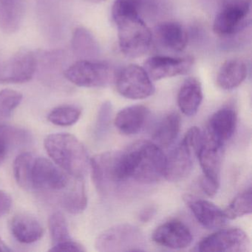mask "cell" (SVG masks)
I'll list each match as a JSON object with an SVG mask.
<instances>
[{
    "instance_id": "4dcf8cb0",
    "label": "cell",
    "mask_w": 252,
    "mask_h": 252,
    "mask_svg": "<svg viewBox=\"0 0 252 252\" xmlns=\"http://www.w3.org/2000/svg\"><path fill=\"white\" fill-rule=\"evenodd\" d=\"M52 246L63 244L73 240L69 231L68 225L64 215L61 212H55L48 221Z\"/></svg>"
},
{
    "instance_id": "cb8c5ba5",
    "label": "cell",
    "mask_w": 252,
    "mask_h": 252,
    "mask_svg": "<svg viewBox=\"0 0 252 252\" xmlns=\"http://www.w3.org/2000/svg\"><path fill=\"white\" fill-rule=\"evenodd\" d=\"M24 14V0H0V29L6 33L17 32Z\"/></svg>"
},
{
    "instance_id": "7a4b0ae2",
    "label": "cell",
    "mask_w": 252,
    "mask_h": 252,
    "mask_svg": "<svg viewBox=\"0 0 252 252\" xmlns=\"http://www.w3.org/2000/svg\"><path fill=\"white\" fill-rule=\"evenodd\" d=\"M112 17L118 29L119 48L128 58L144 56L151 46L153 35L131 0H116Z\"/></svg>"
},
{
    "instance_id": "484cf974",
    "label": "cell",
    "mask_w": 252,
    "mask_h": 252,
    "mask_svg": "<svg viewBox=\"0 0 252 252\" xmlns=\"http://www.w3.org/2000/svg\"><path fill=\"white\" fill-rule=\"evenodd\" d=\"M30 140L26 129L0 124V160H4L11 152L24 146Z\"/></svg>"
},
{
    "instance_id": "5b68a950",
    "label": "cell",
    "mask_w": 252,
    "mask_h": 252,
    "mask_svg": "<svg viewBox=\"0 0 252 252\" xmlns=\"http://www.w3.org/2000/svg\"><path fill=\"white\" fill-rule=\"evenodd\" d=\"M64 77L76 86L101 88L115 80L113 69L95 60H79L66 68Z\"/></svg>"
},
{
    "instance_id": "836d02e7",
    "label": "cell",
    "mask_w": 252,
    "mask_h": 252,
    "mask_svg": "<svg viewBox=\"0 0 252 252\" xmlns=\"http://www.w3.org/2000/svg\"><path fill=\"white\" fill-rule=\"evenodd\" d=\"M49 251L50 252H85L86 250H85V247L82 244L75 241V240H72L70 241L63 243V244L52 246Z\"/></svg>"
},
{
    "instance_id": "4fadbf2b",
    "label": "cell",
    "mask_w": 252,
    "mask_h": 252,
    "mask_svg": "<svg viewBox=\"0 0 252 252\" xmlns=\"http://www.w3.org/2000/svg\"><path fill=\"white\" fill-rule=\"evenodd\" d=\"M155 243L171 249H184L189 246L193 236L186 224L177 220L168 221L158 227L153 234Z\"/></svg>"
},
{
    "instance_id": "603a6c76",
    "label": "cell",
    "mask_w": 252,
    "mask_h": 252,
    "mask_svg": "<svg viewBox=\"0 0 252 252\" xmlns=\"http://www.w3.org/2000/svg\"><path fill=\"white\" fill-rule=\"evenodd\" d=\"M246 63L240 59H232L223 63L218 71L217 83L225 91L240 86L247 76Z\"/></svg>"
},
{
    "instance_id": "f1b7e54d",
    "label": "cell",
    "mask_w": 252,
    "mask_h": 252,
    "mask_svg": "<svg viewBox=\"0 0 252 252\" xmlns=\"http://www.w3.org/2000/svg\"><path fill=\"white\" fill-rule=\"evenodd\" d=\"M252 211V191L249 188L239 194L223 210L226 219L234 220L249 215Z\"/></svg>"
},
{
    "instance_id": "9c48e42d",
    "label": "cell",
    "mask_w": 252,
    "mask_h": 252,
    "mask_svg": "<svg viewBox=\"0 0 252 252\" xmlns=\"http://www.w3.org/2000/svg\"><path fill=\"white\" fill-rule=\"evenodd\" d=\"M36 54L20 51L0 61V84H23L33 79L37 70Z\"/></svg>"
},
{
    "instance_id": "8992f818",
    "label": "cell",
    "mask_w": 252,
    "mask_h": 252,
    "mask_svg": "<svg viewBox=\"0 0 252 252\" xmlns=\"http://www.w3.org/2000/svg\"><path fill=\"white\" fill-rule=\"evenodd\" d=\"M251 0H237L226 4L215 17L213 32L220 36L237 34L251 23Z\"/></svg>"
},
{
    "instance_id": "f546056e",
    "label": "cell",
    "mask_w": 252,
    "mask_h": 252,
    "mask_svg": "<svg viewBox=\"0 0 252 252\" xmlns=\"http://www.w3.org/2000/svg\"><path fill=\"white\" fill-rule=\"evenodd\" d=\"M82 110L73 105H63L54 108L48 114V119L53 125L60 126H70L80 119Z\"/></svg>"
},
{
    "instance_id": "d590c367",
    "label": "cell",
    "mask_w": 252,
    "mask_h": 252,
    "mask_svg": "<svg viewBox=\"0 0 252 252\" xmlns=\"http://www.w3.org/2000/svg\"><path fill=\"white\" fill-rule=\"evenodd\" d=\"M154 210L153 209H146V212L141 214V219L144 221H147V220L150 219L153 215Z\"/></svg>"
},
{
    "instance_id": "2e32d148",
    "label": "cell",
    "mask_w": 252,
    "mask_h": 252,
    "mask_svg": "<svg viewBox=\"0 0 252 252\" xmlns=\"http://www.w3.org/2000/svg\"><path fill=\"white\" fill-rule=\"evenodd\" d=\"M237 114L234 109L223 107L212 115L206 135L223 146L234 135L237 127Z\"/></svg>"
},
{
    "instance_id": "9a60e30c",
    "label": "cell",
    "mask_w": 252,
    "mask_h": 252,
    "mask_svg": "<svg viewBox=\"0 0 252 252\" xmlns=\"http://www.w3.org/2000/svg\"><path fill=\"white\" fill-rule=\"evenodd\" d=\"M223 146L208 138L204 134L203 143L197 154L203 170L202 178L220 185Z\"/></svg>"
},
{
    "instance_id": "277c9868",
    "label": "cell",
    "mask_w": 252,
    "mask_h": 252,
    "mask_svg": "<svg viewBox=\"0 0 252 252\" xmlns=\"http://www.w3.org/2000/svg\"><path fill=\"white\" fill-rule=\"evenodd\" d=\"M145 238L142 231L135 225L123 223L103 231L95 240L98 252H127L144 251Z\"/></svg>"
},
{
    "instance_id": "ac0fdd59",
    "label": "cell",
    "mask_w": 252,
    "mask_h": 252,
    "mask_svg": "<svg viewBox=\"0 0 252 252\" xmlns=\"http://www.w3.org/2000/svg\"><path fill=\"white\" fill-rule=\"evenodd\" d=\"M149 114L150 110L144 105L125 107L116 115L115 126L125 135H135L141 130Z\"/></svg>"
},
{
    "instance_id": "4316f807",
    "label": "cell",
    "mask_w": 252,
    "mask_h": 252,
    "mask_svg": "<svg viewBox=\"0 0 252 252\" xmlns=\"http://www.w3.org/2000/svg\"><path fill=\"white\" fill-rule=\"evenodd\" d=\"M181 128V117L177 113L166 115L155 129L153 142L160 148L169 147L178 138Z\"/></svg>"
},
{
    "instance_id": "7c38bea8",
    "label": "cell",
    "mask_w": 252,
    "mask_h": 252,
    "mask_svg": "<svg viewBox=\"0 0 252 252\" xmlns=\"http://www.w3.org/2000/svg\"><path fill=\"white\" fill-rule=\"evenodd\" d=\"M194 60L191 57H150L144 63V68L152 80L158 81L166 78L185 75L190 71Z\"/></svg>"
},
{
    "instance_id": "7402d4cb",
    "label": "cell",
    "mask_w": 252,
    "mask_h": 252,
    "mask_svg": "<svg viewBox=\"0 0 252 252\" xmlns=\"http://www.w3.org/2000/svg\"><path fill=\"white\" fill-rule=\"evenodd\" d=\"M156 36L164 48L171 51H184L188 42V36L184 28L175 22H165L156 26Z\"/></svg>"
},
{
    "instance_id": "5bb4252c",
    "label": "cell",
    "mask_w": 252,
    "mask_h": 252,
    "mask_svg": "<svg viewBox=\"0 0 252 252\" xmlns=\"http://www.w3.org/2000/svg\"><path fill=\"white\" fill-rule=\"evenodd\" d=\"M197 152L184 141L166 157L164 177L172 182L182 181L187 178L191 169L194 156Z\"/></svg>"
},
{
    "instance_id": "e0dca14e",
    "label": "cell",
    "mask_w": 252,
    "mask_h": 252,
    "mask_svg": "<svg viewBox=\"0 0 252 252\" xmlns=\"http://www.w3.org/2000/svg\"><path fill=\"white\" fill-rule=\"evenodd\" d=\"M187 201L194 218L205 228L208 229L220 228L226 222L223 211L212 202L193 198H188Z\"/></svg>"
},
{
    "instance_id": "8fae6325",
    "label": "cell",
    "mask_w": 252,
    "mask_h": 252,
    "mask_svg": "<svg viewBox=\"0 0 252 252\" xmlns=\"http://www.w3.org/2000/svg\"><path fill=\"white\" fill-rule=\"evenodd\" d=\"M118 152H106L90 159L93 182L100 194L106 195L117 184L116 176Z\"/></svg>"
},
{
    "instance_id": "d6a6232c",
    "label": "cell",
    "mask_w": 252,
    "mask_h": 252,
    "mask_svg": "<svg viewBox=\"0 0 252 252\" xmlns=\"http://www.w3.org/2000/svg\"><path fill=\"white\" fill-rule=\"evenodd\" d=\"M112 116V105L107 101L101 105L98 112L96 123V132L98 135L104 133L110 125Z\"/></svg>"
},
{
    "instance_id": "ba28073f",
    "label": "cell",
    "mask_w": 252,
    "mask_h": 252,
    "mask_svg": "<svg viewBox=\"0 0 252 252\" xmlns=\"http://www.w3.org/2000/svg\"><path fill=\"white\" fill-rule=\"evenodd\" d=\"M70 179L60 166L45 158L35 157L30 174L31 190L63 191Z\"/></svg>"
},
{
    "instance_id": "1f68e13d",
    "label": "cell",
    "mask_w": 252,
    "mask_h": 252,
    "mask_svg": "<svg viewBox=\"0 0 252 252\" xmlns=\"http://www.w3.org/2000/svg\"><path fill=\"white\" fill-rule=\"evenodd\" d=\"M22 100L23 95L20 92L9 89L0 91V120L9 117Z\"/></svg>"
},
{
    "instance_id": "3957f363",
    "label": "cell",
    "mask_w": 252,
    "mask_h": 252,
    "mask_svg": "<svg viewBox=\"0 0 252 252\" xmlns=\"http://www.w3.org/2000/svg\"><path fill=\"white\" fill-rule=\"evenodd\" d=\"M44 144L53 161L69 176L85 178L90 168L89 156L76 137L69 133L51 134Z\"/></svg>"
},
{
    "instance_id": "74e56055",
    "label": "cell",
    "mask_w": 252,
    "mask_h": 252,
    "mask_svg": "<svg viewBox=\"0 0 252 252\" xmlns=\"http://www.w3.org/2000/svg\"><path fill=\"white\" fill-rule=\"evenodd\" d=\"M89 1H91V2H104V1H106V0H89Z\"/></svg>"
},
{
    "instance_id": "44dd1931",
    "label": "cell",
    "mask_w": 252,
    "mask_h": 252,
    "mask_svg": "<svg viewBox=\"0 0 252 252\" xmlns=\"http://www.w3.org/2000/svg\"><path fill=\"white\" fill-rule=\"evenodd\" d=\"M60 197V204L70 214H80L88 206V196L84 178L72 177L68 187L63 190Z\"/></svg>"
},
{
    "instance_id": "30bf717a",
    "label": "cell",
    "mask_w": 252,
    "mask_h": 252,
    "mask_svg": "<svg viewBox=\"0 0 252 252\" xmlns=\"http://www.w3.org/2000/svg\"><path fill=\"white\" fill-rule=\"evenodd\" d=\"M250 247V240L241 228L219 230L200 241L197 246L201 252H245Z\"/></svg>"
},
{
    "instance_id": "52a82bcc",
    "label": "cell",
    "mask_w": 252,
    "mask_h": 252,
    "mask_svg": "<svg viewBox=\"0 0 252 252\" xmlns=\"http://www.w3.org/2000/svg\"><path fill=\"white\" fill-rule=\"evenodd\" d=\"M118 92L132 100L144 99L154 94L155 86L144 67L129 64L115 77Z\"/></svg>"
},
{
    "instance_id": "6da1fadb",
    "label": "cell",
    "mask_w": 252,
    "mask_h": 252,
    "mask_svg": "<svg viewBox=\"0 0 252 252\" xmlns=\"http://www.w3.org/2000/svg\"><path fill=\"white\" fill-rule=\"evenodd\" d=\"M166 156L153 141L135 143L126 151L118 152L116 176L118 183L132 179L153 184L164 177Z\"/></svg>"
},
{
    "instance_id": "d6986e66",
    "label": "cell",
    "mask_w": 252,
    "mask_h": 252,
    "mask_svg": "<svg viewBox=\"0 0 252 252\" xmlns=\"http://www.w3.org/2000/svg\"><path fill=\"white\" fill-rule=\"evenodd\" d=\"M11 231L17 241L26 244L35 243L43 236L44 229L39 220L28 214H18L11 220Z\"/></svg>"
},
{
    "instance_id": "ffe728a7",
    "label": "cell",
    "mask_w": 252,
    "mask_h": 252,
    "mask_svg": "<svg viewBox=\"0 0 252 252\" xmlns=\"http://www.w3.org/2000/svg\"><path fill=\"white\" fill-rule=\"evenodd\" d=\"M203 101V90L200 81L196 78L186 79L178 94V104L180 110L187 116L197 113Z\"/></svg>"
},
{
    "instance_id": "d4e9b609",
    "label": "cell",
    "mask_w": 252,
    "mask_h": 252,
    "mask_svg": "<svg viewBox=\"0 0 252 252\" xmlns=\"http://www.w3.org/2000/svg\"><path fill=\"white\" fill-rule=\"evenodd\" d=\"M71 47L73 54L79 60H94L99 54L98 42L84 28H78L73 32Z\"/></svg>"
},
{
    "instance_id": "e575fe53",
    "label": "cell",
    "mask_w": 252,
    "mask_h": 252,
    "mask_svg": "<svg viewBox=\"0 0 252 252\" xmlns=\"http://www.w3.org/2000/svg\"><path fill=\"white\" fill-rule=\"evenodd\" d=\"M12 206V198L3 190H0V218L8 213Z\"/></svg>"
},
{
    "instance_id": "83f0119b",
    "label": "cell",
    "mask_w": 252,
    "mask_h": 252,
    "mask_svg": "<svg viewBox=\"0 0 252 252\" xmlns=\"http://www.w3.org/2000/svg\"><path fill=\"white\" fill-rule=\"evenodd\" d=\"M34 154L23 153L16 158L14 162V174L17 184L25 190L31 191L30 174Z\"/></svg>"
},
{
    "instance_id": "8d00e7d4",
    "label": "cell",
    "mask_w": 252,
    "mask_h": 252,
    "mask_svg": "<svg viewBox=\"0 0 252 252\" xmlns=\"http://www.w3.org/2000/svg\"><path fill=\"white\" fill-rule=\"evenodd\" d=\"M11 249L5 244V242L0 237V252H10Z\"/></svg>"
}]
</instances>
